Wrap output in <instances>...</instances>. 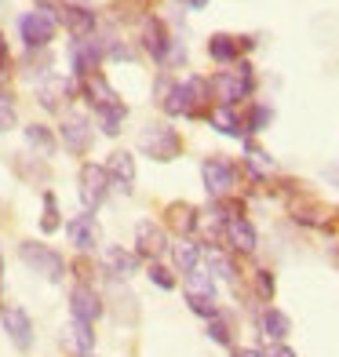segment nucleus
Wrapping results in <instances>:
<instances>
[{
	"instance_id": "c85d7f7f",
	"label": "nucleus",
	"mask_w": 339,
	"mask_h": 357,
	"mask_svg": "<svg viewBox=\"0 0 339 357\" xmlns=\"http://www.w3.org/2000/svg\"><path fill=\"white\" fill-rule=\"evenodd\" d=\"M237 52H241V44H237V37H226V33H216L212 40H208V55H212L216 62H223V66H230V62L237 59Z\"/></svg>"
},
{
	"instance_id": "393cba45",
	"label": "nucleus",
	"mask_w": 339,
	"mask_h": 357,
	"mask_svg": "<svg viewBox=\"0 0 339 357\" xmlns=\"http://www.w3.org/2000/svg\"><path fill=\"white\" fill-rule=\"evenodd\" d=\"M208 121H212L216 132L230 135V139H241V135H245V124L237 121V113H234L230 106H216L212 113H208Z\"/></svg>"
},
{
	"instance_id": "2f4dec72",
	"label": "nucleus",
	"mask_w": 339,
	"mask_h": 357,
	"mask_svg": "<svg viewBox=\"0 0 339 357\" xmlns=\"http://www.w3.org/2000/svg\"><path fill=\"white\" fill-rule=\"evenodd\" d=\"M15 124H19V109H15V99H11L4 88H0V135L11 132Z\"/></svg>"
},
{
	"instance_id": "cd10ccee",
	"label": "nucleus",
	"mask_w": 339,
	"mask_h": 357,
	"mask_svg": "<svg viewBox=\"0 0 339 357\" xmlns=\"http://www.w3.org/2000/svg\"><path fill=\"white\" fill-rule=\"evenodd\" d=\"M186 296H216V278L208 273V266L186 270Z\"/></svg>"
},
{
	"instance_id": "7ed1b4c3",
	"label": "nucleus",
	"mask_w": 339,
	"mask_h": 357,
	"mask_svg": "<svg viewBox=\"0 0 339 357\" xmlns=\"http://www.w3.org/2000/svg\"><path fill=\"white\" fill-rule=\"evenodd\" d=\"M62 22V11H26L19 15V37L26 44V52H44L55 40V26Z\"/></svg>"
},
{
	"instance_id": "1a4fd4ad",
	"label": "nucleus",
	"mask_w": 339,
	"mask_h": 357,
	"mask_svg": "<svg viewBox=\"0 0 339 357\" xmlns=\"http://www.w3.org/2000/svg\"><path fill=\"white\" fill-rule=\"evenodd\" d=\"M73 91H77V84L70 77H62V73H44L40 77V84H37V99H40V106L47 109V113H55V109H62L70 99H73Z\"/></svg>"
},
{
	"instance_id": "423d86ee",
	"label": "nucleus",
	"mask_w": 339,
	"mask_h": 357,
	"mask_svg": "<svg viewBox=\"0 0 339 357\" xmlns=\"http://www.w3.org/2000/svg\"><path fill=\"white\" fill-rule=\"evenodd\" d=\"M110 175H106V168L103 165H91V160H88V165L84 168H80V208H84V212H99V208L106 204V197H110Z\"/></svg>"
},
{
	"instance_id": "ddd939ff",
	"label": "nucleus",
	"mask_w": 339,
	"mask_h": 357,
	"mask_svg": "<svg viewBox=\"0 0 339 357\" xmlns=\"http://www.w3.org/2000/svg\"><path fill=\"white\" fill-rule=\"evenodd\" d=\"M103 299H99V291H95L91 284H84L80 281L73 291H70V314H73V321H84V324H95L103 317Z\"/></svg>"
},
{
	"instance_id": "6e6552de",
	"label": "nucleus",
	"mask_w": 339,
	"mask_h": 357,
	"mask_svg": "<svg viewBox=\"0 0 339 357\" xmlns=\"http://www.w3.org/2000/svg\"><path fill=\"white\" fill-rule=\"evenodd\" d=\"M168 234L165 226H157L153 219H142L135 222V255L146 259V263H160V259L168 255Z\"/></svg>"
},
{
	"instance_id": "a211bd4d",
	"label": "nucleus",
	"mask_w": 339,
	"mask_h": 357,
	"mask_svg": "<svg viewBox=\"0 0 339 357\" xmlns=\"http://www.w3.org/2000/svg\"><path fill=\"white\" fill-rule=\"evenodd\" d=\"M103 270L110 273V278L128 281V278H135V273H139V255L121 248V245H106L103 248Z\"/></svg>"
},
{
	"instance_id": "ea45409f",
	"label": "nucleus",
	"mask_w": 339,
	"mask_h": 357,
	"mask_svg": "<svg viewBox=\"0 0 339 357\" xmlns=\"http://www.w3.org/2000/svg\"><path fill=\"white\" fill-rule=\"evenodd\" d=\"M33 4H37L40 11H62V4H59V0H33Z\"/></svg>"
},
{
	"instance_id": "c9c22d12",
	"label": "nucleus",
	"mask_w": 339,
	"mask_h": 357,
	"mask_svg": "<svg viewBox=\"0 0 339 357\" xmlns=\"http://www.w3.org/2000/svg\"><path fill=\"white\" fill-rule=\"evenodd\" d=\"M273 288H278V284H273V273L270 270H255V291H259L266 303L273 299Z\"/></svg>"
},
{
	"instance_id": "a878e982",
	"label": "nucleus",
	"mask_w": 339,
	"mask_h": 357,
	"mask_svg": "<svg viewBox=\"0 0 339 357\" xmlns=\"http://www.w3.org/2000/svg\"><path fill=\"white\" fill-rule=\"evenodd\" d=\"M66 339H70V347H73L77 357H84V354L95 350V328H91V324H84V321H70Z\"/></svg>"
},
{
	"instance_id": "2eb2a0df",
	"label": "nucleus",
	"mask_w": 339,
	"mask_h": 357,
	"mask_svg": "<svg viewBox=\"0 0 339 357\" xmlns=\"http://www.w3.org/2000/svg\"><path fill=\"white\" fill-rule=\"evenodd\" d=\"M62 26L70 29L73 40H88V37H95V11L84 0H70V4L62 8Z\"/></svg>"
},
{
	"instance_id": "0eeeda50",
	"label": "nucleus",
	"mask_w": 339,
	"mask_h": 357,
	"mask_svg": "<svg viewBox=\"0 0 339 357\" xmlns=\"http://www.w3.org/2000/svg\"><path fill=\"white\" fill-rule=\"evenodd\" d=\"M201 178H204L208 197L219 201V197H230V193H234V186H237V168L230 165V160H223V157H208L204 165H201Z\"/></svg>"
},
{
	"instance_id": "39448f33",
	"label": "nucleus",
	"mask_w": 339,
	"mask_h": 357,
	"mask_svg": "<svg viewBox=\"0 0 339 357\" xmlns=\"http://www.w3.org/2000/svg\"><path fill=\"white\" fill-rule=\"evenodd\" d=\"M19 255H22L26 266H33L37 273H44L47 281L59 284L62 278H66V259H62L55 248L40 245V241H22V245H19Z\"/></svg>"
},
{
	"instance_id": "f257e3e1",
	"label": "nucleus",
	"mask_w": 339,
	"mask_h": 357,
	"mask_svg": "<svg viewBox=\"0 0 339 357\" xmlns=\"http://www.w3.org/2000/svg\"><path fill=\"white\" fill-rule=\"evenodd\" d=\"M252 84H255L252 66H248V62H241V66L223 70V73H216L212 80H208V95L219 99V106H234V102L245 99V95H252Z\"/></svg>"
},
{
	"instance_id": "e433bc0d",
	"label": "nucleus",
	"mask_w": 339,
	"mask_h": 357,
	"mask_svg": "<svg viewBox=\"0 0 339 357\" xmlns=\"http://www.w3.org/2000/svg\"><path fill=\"white\" fill-rule=\"evenodd\" d=\"M270 117H273L270 106H255V109H252V117H248V132H263V128L270 124Z\"/></svg>"
},
{
	"instance_id": "20e7f679",
	"label": "nucleus",
	"mask_w": 339,
	"mask_h": 357,
	"mask_svg": "<svg viewBox=\"0 0 339 357\" xmlns=\"http://www.w3.org/2000/svg\"><path fill=\"white\" fill-rule=\"evenodd\" d=\"M139 150L146 153L150 160H175L183 153V139L168 124H146L139 132Z\"/></svg>"
},
{
	"instance_id": "72a5a7b5",
	"label": "nucleus",
	"mask_w": 339,
	"mask_h": 357,
	"mask_svg": "<svg viewBox=\"0 0 339 357\" xmlns=\"http://www.w3.org/2000/svg\"><path fill=\"white\" fill-rule=\"evenodd\" d=\"M208 339L219 343V347H230L234 343V332H230V324H226L223 317H212V321H208Z\"/></svg>"
},
{
	"instance_id": "f704fd0d",
	"label": "nucleus",
	"mask_w": 339,
	"mask_h": 357,
	"mask_svg": "<svg viewBox=\"0 0 339 357\" xmlns=\"http://www.w3.org/2000/svg\"><path fill=\"white\" fill-rule=\"evenodd\" d=\"M146 278H150V281H153V284H157L160 291H172L175 284H179V281L172 278V270H168V266H160V263H150V270H146Z\"/></svg>"
},
{
	"instance_id": "9d476101",
	"label": "nucleus",
	"mask_w": 339,
	"mask_h": 357,
	"mask_svg": "<svg viewBox=\"0 0 339 357\" xmlns=\"http://www.w3.org/2000/svg\"><path fill=\"white\" fill-rule=\"evenodd\" d=\"M0 321H4V332H8V339L15 347L33 350L37 335H33V317L26 314V306H4V310H0Z\"/></svg>"
},
{
	"instance_id": "5701e85b",
	"label": "nucleus",
	"mask_w": 339,
	"mask_h": 357,
	"mask_svg": "<svg viewBox=\"0 0 339 357\" xmlns=\"http://www.w3.org/2000/svg\"><path fill=\"white\" fill-rule=\"evenodd\" d=\"M95 121H99V132L103 135H121L124 132V121H128V106L124 102L99 106V109H95Z\"/></svg>"
},
{
	"instance_id": "4be33fe9",
	"label": "nucleus",
	"mask_w": 339,
	"mask_h": 357,
	"mask_svg": "<svg viewBox=\"0 0 339 357\" xmlns=\"http://www.w3.org/2000/svg\"><path fill=\"white\" fill-rule=\"evenodd\" d=\"M259 324H263V335L273 339V343H285L288 332H292V321H288V314L278 310V306H266L263 317H259Z\"/></svg>"
},
{
	"instance_id": "412c9836",
	"label": "nucleus",
	"mask_w": 339,
	"mask_h": 357,
	"mask_svg": "<svg viewBox=\"0 0 339 357\" xmlns=\"http://www.w3.org/2000/svg\"><path fill=\"white\" fill-rule=\"evenodd\" d=\"M201 255H204V266H208V273H212V278H223L226 284L237 288V266H234L230 255L219 252L216 245H201Z\"/></svg>"
},
{
	"instance_id": "a19ab883",
	"label": "nucleus",
	"mask_w": 339,
	"mask_h": 357,
	"mask_svg": "<svg viewBox=\"0 0 339 357\" xmlns=\"http://www.w3.org/2000/svg\"><path fill=\"white\" fill-rule=\"evenodd\" d=\"M234 357H263V350H252V347H241V350H234Z\"/></svg>"
},
{
	"instance_id": "c03bdc74",
	"label": "nucleus",
	"mask_w": 339,
	"mask_h": 357,
	"mask_svg": "<svg viewBox=\"0 0 339 357\" xmlns=\"http://www.w3.org/2000/svg\"><path fill=\"white\" fill-rule=\"evenodd\" d=\"M84 357H95V354H84Z\"/></svg>"
},
{
	"instance_id": "9b49d317",
	"label": "nucleus",
	"mask_w": 339,
	"mask_h": 357,
	"mask_svg": "<svg viewBox=\"0 0 339 357\" xmlns=\"http://www.w3.org/2000/svg\"><path fill=\"white\" fill-rule=\"evenodd\" d=\"M59 139L70 153L84 157L91 150V121L84 117V113H70V117L59 124Z\"/></svg>"
},
{
	"instance_id": "f3484780",
	"label": "nucleus",
	"mask_w": 339,
	"mask_h": 357,
	"mask_svg": "<svg viewBox=\"0 0 339 357\" xmlns=\"http://www.w3.org/2000/svg\"><path fill=\"white\" fill-rule=\"evenodd\" d=\"M223 237H226V245H230L237 255H252L255 245H259V234H255V226L245 219V215H237L223 226Z\"/></svg>"
},
{
	"instance_id": "473e14b6",
	"label": "nucleus",
	"mask_w": 339,
	"mask_h": 357,
	"mask_svg": "<svg viewBox=\"0 0 339 357\" xmlns=\"http://www.w3.org/2000/svg\"><path fill=\"white\" fill-rule=\"evenodd\" d=\"M186 306L197 317H204V321H212V317H219V306H216V296H186Z\"/></svg>"
},
{
	"instance_id": "dca6fc26",
	"label": "nucleus",
	"mask_w": 339,
	"mask_h": 357,
	"mask_svg": "<svg viewBox=\"0 0 339 357\" xmlns=\"http://www.w3.org/2000/svg\"><path fill=\"white\" fill-rule=\"evenodd\" d=\"M70 59H73V73H77L80 80L91 77V73H99V66H103V44H99V37L77 40L73 52H70Z\"/></svg>"
},
{
	"instance_id": "aec40b11",
	"label": "nucleus",
	"mask_w": 339,
	"mask_h": 357,
	"mask_svg": "<svg viewBox=\"0 0 339 357\" xmlns=\"http://www.w3.org/2000/svg\"><path fill=\"white\" fill-rule=\"evenodd\" d=\"M165 219H168V226H172L179 237H190V234L201 226V212H197L193 204H186V201L168 204V208H165Z\"/></svg>"
},
{
	"instance_id": "79ce46f5",
	"label": "nucleus",
	"mask_w": 339,
	"mask_h": 357,
	"mask_svg": "<svg viewBox=\"0 0 339 357\" xmlns=\"http://www.w3.org/2000/svg\"><path fill=\"white\" fill-rule=\"evenodd\" d=\"M183 4H186V8H190V11H201V8H204V4H208V0H183Z\"/></svg>"
},
{
	"instance_id": "c756f323",
	"label": "nucleus",
	"mask_w": 339,
	"mask_h": 357,
	"mask_svg": "<svg viewBox=\"0 0 339 357\" xmlns=\"http://www.w3.org/2000/svg\"><path fill=\"white\" fill-rule=\"evenodd\" d=\"M175 266H179L183 273L193 270V266H201V245H197V241L183 237L179 245H175Z\"/></svg>"
},
{
	"instance_id": "7c9ffc66",
	"label": "nucleus",
	"mask_w": 339,
	"mask_h": 357,
	"mask_svg": "<svg viewBox=\"0 0 339 357\" xmlns=\"http://www.w3.org/2000/svg\"><path fill=\"white\" fill-rule=\"evenodd\" d=\"M62 226V212H59V201H55V193L47 190L44 193V215H40V234H55Z\"/></svg>"
},
{
	"instance_id": "4468645a",
	"label": "nucleus",
	"mask_w": 339,
	"mask_h": 357,
	"mask_svg": "<svg viewBox=\"0 0 339 357\" xmlns=\"http://www.w3.org/2000/svg\"><path fill=\"white\" fill-rule=\"evenodd\" d=\"M139 37H142V47H146L157 62L168 59L172 37H168V29H165V22H160L157 15H142V19H139Z\"/></svg>"
},
{
	"instance_id": "f8f14e48",
	"label": "nucleus",
	"mask_w": 339,
	"mask_h": 357,
	"mask_svg": "<svg viewBox=\"0 0 339 357\" xmlns=\"http://www.w3.org/2000/svg\"><path fill=\"white\" fill-rule=\"evenodd\" d=\"M66 234H70V245H73L77 252H95V248L103 245L99 219H95L91 212H80V215H73V219H70V226H66Z\"/></svg>"
},
{
	"instance_id": "f03ea898",
	"label": "nucleus",
	"mask_w": 339,
	"mask_h": 357,
	"mask_svg": "<svg viewBox=\"0 0 339 357\" xmlns=\"http://www.w3.org/2000/svg\"><path fill=\"white\" fill-rule=\"evenodd\" d=\"M204 95H208V80L186 77L183 84H172V88L165 91V102H160V106H165L168 117H197Z\"/></svg>"
},
{
	"instance_id": "58836bf2",
	"label": "nucleus",
	"mask_w": 339,
	"mask_h": 357,
	"mask_svg": "<svg viewBox=\"0 0 339 357\" xmlns=\"http://www.w3.org/2000/svg\"><path fill=\"white\" fill-rule=\"evenodd\" d=\"M263 357H296V350H292V347H285V343H273Z\"/></svg>"
},
{
	"instance_id": "4c0bfd02",
	"label": "nucleus",
	"mask_w": 339,
	"mask_h": 357,
	"mask_svg": "<svg viewBox=\"0 0 339 357\" xmlns=\"http://www.w3.org/2000/svg\"><path fill=\"white\" fill-rule=\"evenodd\" d=\"M11 73V59H8V44H4V33H0V80H8Z\"/></svg>"
},
{
	"instance_id": "bb28decb",
	"label": "nucleus",
	"mask_w": 339,
	"mask_h": 357,
	"mask_svg": "<svg viewBox=\"0 0 339 357\" xmlns=\"http://www.w3.org/2000/svg\"><path fill=\"white\" fill-rule=\"evenodd\" d=\"M22 132H26V142L33 146L40 157H55V132H52V128H44V124H26Z\"/></svg>"
},
{
	"instance_id": "37998d69",
	"label": "nucleus",
	"mask_w": 339,
	"mask_h": 357,
	"mask_svg": "<svg viewBox=\"0 0 339 357\" xmlns=\"http://www.w3.org/2000/svg\"><path fill=\"white\" fill-rule=\"evenodd\" d=\"M0 284H4V255H0Z\"/></svg>"
},
{
	"instance_id": "b1692460",
	"label": "nucleus",
	"mask_w": 339,
	"mask_h": 357,
	"mask_svg": "<svg viewBox=\"0 0 339 357\" xmlns=\"http://www.w3.org/2000/svg\"><path fill=\"white\" fill-rule=\"evenodd\" d=\"M80 84H84V95H88L91 102H95V109H99V106H113V102H117V91H113V88L106 84V80H103V73H91V77H84Z\"/></svg>"
},
{
	"instance_id": "6ab92c4d",
	"label": "nucleus",
	"mask_w": 339,
	"mask_h": 357,
	"mask_svg": "<svg viewBox=\"0 0 339 357\" xmlns=\"http://www.w3.org/2000/svg\"><path fill=\"white\" fill-rule=\"evenodd\" d=\"M106 175H110V183L113 186H121L124 193L135 186V157L128 153V150H117V153H110V160H106Z\"/></svg>"
}]
</instances>
